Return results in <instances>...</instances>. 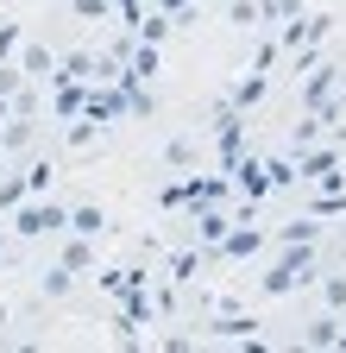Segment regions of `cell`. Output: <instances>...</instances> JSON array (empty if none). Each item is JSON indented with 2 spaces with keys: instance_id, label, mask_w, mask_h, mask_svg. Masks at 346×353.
Listing matches in <instances>:
<instances>
[{
  "instance_id": "6da1fadb",
  "label": "cell",
  "mask_w": 346,
  "mask_h": 353,
  "mask_svg": "<svg viewBox=\"0 0 346 353\" xmlns=\"http://www.w3.org/2000/svg\"><path fill=\"white\" fill-rule=\"evenodd\" d=\"M101 228V208H76V234H95Z\"/></svg>"
}]
</instances>
